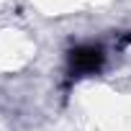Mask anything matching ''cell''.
Wrapping results in <instances>:
<instances>
[{
    "label": "cell",
    "mask_w": 131,
    "mask_h": 131,
    "mask_svg": "<svg viewBox=\"0 0 131 131\" xmlns=\"http://www.w3.org/2000/svg\"><path fill=\"white\" fill-rule=\"evenodd\" d=\"M67 62H70V72L72 75H93V72L100 70V64H103V51L98 46H90V44L75 46L70 51Z\"/></svg>",
    "instance_id": "6da1fadb"
}]
</instances>
